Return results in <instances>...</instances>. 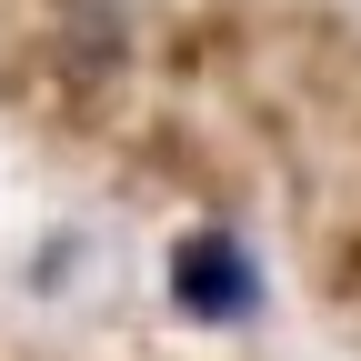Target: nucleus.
Returning a JSON list of instances; mask_svg holds the SVG:
<instances>
[{
	"label": "nucleus",
	"instance_id": "obj_1",
	"mask_svg": "<svg viewBox=\"0 0 361 361\" xmlns=\"http://www.w3.org/2000/svg\"><path fill=\"white\" fill-rule=\"evenodd\" d=\"M180 301L211 311V322H241V311H251V261L221 241V231H201L191 251H180Z\"/></svg>",
	"mask_w": 361,
	"mask_h": 361
}]
</instances>
